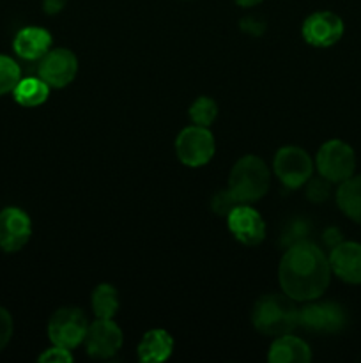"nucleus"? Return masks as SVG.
<instances>
[{
    "instance_id": "obj_6",
    "label": "nucleus",
    "mask_w": 361,
    "mask_h": 363,
    "mask_svg": "<svg viewBox=\"0 0 361 363\" xmlns=\"http://www.w3.org/2000/svg\"><path fill=\"white\" fill-rule=\"evenodd\" d=\"M88 323L84 311L76 307H62L52 315L48 323V339L53 346L74 350L80 346L87 333Z\"/></svg>"
},
{
    "instance_id": "obj_23",
    "label": "nucleus",
    "mask_w": 361,
    "mask_h": 363,
    "mask_svg": "<svg viewBox=\"0 0 361 363\" xmlns=\"http://www.w3.org/2000/svg\"><path fill=\"white\" fill-rule=\"evenodd\" d=\"M306 197L314 202H322L329 197V181L321 176V179H308Z\"/></svg>"
},
{
    "instance_id": "obj_28",
    "label": "nucleus",
    "mask_w": 361,
    "mask_h": 363,
    "mask_svg": "<svg viewBox=\"0 0 361 363\" xmlns=\"http://www.w3.org/2000/svg\"><path fill=\"white\" fill-rule=\"evenodd\" d=\"M234 2L241 7H253L257 6V4H260L262 0H234Z\"/></svg>"
},
{
    "instance_id": "obj_9",
    "label": "nucleus",
    "mask_w": 361,
    "mask_h": 363,
    "mask_svg": "<svg viewBox=\"0 0 361 363\" xmlns=\"http://www.w3.org/2000/svg\"><path fill=\"white\" fill-rule=\"evenodd\" d=\"M345 311L338 303L324 301V303H308L299 308L297 326L315 333H336L345 326Z\"/></svg>"
},
{
    "instance_id": "obj_21",
    "label": "nucleus",
    "mask_w": 361,
    "mask_h": 363,
    "mask_svg": "<svg viewBox=\"0 0 361 363\" xmlns=\"http://www.w3.org/2000/svg\"><path fill=\"white\" fill-rule=\"evenodd\" d=\"M216 116H218V105H216L214 99L207 98V96H200V98L191 103L190 119L197 126L209 128L214 123Z\"/></svg>"
},
{
    "instance_id": "obj_11",
    "label": "nucleus",
    "mask_w": 361,
    "mask_h": 363,
    "mask_svg": "<svg viewBox=\"0 0 361 363\" xmlns=\"http://www.w3.org/2000/svg\"><path fill=\"white\" fill-rule=\"evenodd\" d=\"M122 340V330L112 319H98L88 325L84 342L88 357L105 360L120 350Z\"/></svg>"
},
{
    "instance_id": "obj_12",
    "label": "nucleus",
    "mask_w": 361,
    "mask_h": 363,
    "mask_svg": "<svg viewBox=\"0 0 361 363\" xmlns=\"http://www.w3.org/2000/svg\"><path fill=\"white\" fill-rule=\"evenodd\" d=\"M229 230L237 241L248 247H257L265 238V223L260 213L248 204H237L227 215Z\"/></svg>"
},
{
    "instance_id": "obj_17",
    "label": "nucleus",
    "mask_w": 361,
    "mask_h": 363,
    "mask_svg": "<svg viewBox=\"0 0 361 363\" xmlns=\"http://www.w3.org/2000/svg\"><path fill=\"white\" fill-rule=\"evenodd\" d=\"M173 351V339L166 330H149L138 344V358L144 363H161L168 360Z\"/></svg>"
},
{
    "instance_id": "obj_25",
    "label": "nucleus",
    "mask_w": 361,
    "mask_h": 363,
    "mask_svg": "<svg viewBox=\"0 0 361 363\" xmlns=\"http://www.w3.org/2000/svg\"><path fill=\"white\" fill-rule=\"evenodd\" d=\"M211 206H212V211L218 213V215L227 216L230 209H232L234 206H237V202L234 201L232 195L229 194V190H225V191H218V194L212 197Z\"/></svg>"
},
{
    "instance_id": "obj_18",
    "label": "nucleus",
    "mask_w": 361,
    "mask_h": 363,
    "mask_svg": "<svg viewBox=\"0 0 361 363\" xmlns=\"http://www.w3.org/2000/svg\"><path fill=\"white\" fill-rule=\"evenodd\" d=\"M336 204L347 218L361 223V176H350L349 179L340 183Z\"/></svg>"
},
{
    "instance_id": "obj_20",
    "label": "nucleus",
    "mask_w": 361,
    "mask_h": 363,
    "mask_svg": "<svg viewBox=\"0 0 361 363\" xmlns=\"http://www.w3.org/2000/svg\"><path fill=\"white\" fill-rule=\"evenodd\" d=\"M92 311L98 319H112L119 311V293L110 284H101L92 291Z\"/></svg>"
},
{
    "instance_id": "obj_3",
    "label": "nucleus",
    "mask_w": 361,
    "mask_h": 363,
    "mask_svg": "<svg viewBox=\"0 0 361 363\" xmlns=\"http://www.w3.org/2000/svg\"><path fill=\"white\" fill-rule=\"evenodd\" d=\"M269 181L268 165L258 156H243L230 170L229 194L237 204H250L268 194Z\"/></svg>"
},
{
    "instance_id": "obj_4",
    "label": "nucleus",
    "mask_w": 361,
    "mask_h": 363,
    "mask_svg": "<svg viewBox=\"0 0 361 363\" xmlns=\"http://www.w3.org/2000/svg\"><path fill=\"white\" fill-rule=\"evenodd\" d=\"M214 151V137L209 131V128L193 124V126L184 128L176 138L177 158L183 165L191 167V169L204 167L205 163L211 162Z\"/></svg>"
},
{
    "instance_id": "obj_14",
    "label": "nucleus",
    "mask_w": 361,
    "mask_h": 363,
    "mask_svg": "<svg viewBox=\"0 0 361 363\" xmlns=\"http://www.w3.org/2000/svg\"><path fill=\"white\" fill-rule=\"evenodd\" d=\"M331 273L347 284H361V245L354 241H340L329 255Z\"/></svg>"
},
{
    "instance_id": "obj_16",
    "label": "nucleus",
    "mask_w": 361,
    "mask_h": 363,
    "mask_svg": "<svg viewBox=\"0 0 361 363\" xmlns=\"http://www.w3.org/2000/svg\"><path fill=\"white\" fill-rule=\"evenodd\" d=\"M268 360L271 363H308L311 360L310 346L294 335H280L271 344Z\"/></svg>"
},
{
    "instance_id": "obj_2",
    "label": "nucleus",
    "mask_w": 361,
    "mask_h": 363,
    "mask_svg": "<svg viewBox=\"0 0 361 363\" xmlns=\"http://www.w3.org/2000/svg\"><path fill=\"white\" fill-rule=\"evenodd\" d=\"M299 308H296L292 298L283 294H265L255 303L251 311V323L262 335H287L297 326Z\"/></svg>"
},
{
    "instance_id": "obj_15",
    "label": "nucleus",
    "mask_w": 361,
    "mask_h": 363,
    "mask_svg": "<svg viewBox=\"0 0 361 363\" xmlns=\"http://www.w3.org/2000/svg\"><path fill=\"white\" fill-rule=\"evenodd\" d=\"M52 46V35L46 28L25 27L16 34L13 48L21 59L39 60Z\"/></svg>"
},
{
    "instance_id": "obj_7",
    "label": "nucleus",
    "mask_w": 361,
    "mask_h": 363,
    "mask_svg": "<svg viewBox=\"0 0 361 363\" xmlns=\"http://www.w3.org/2000/svg\"><path fill=\"white\" fill-rule=\"evenodd\" d=\"M276 177L285 184L287 188H299L308 183L314 172V163L304 149L296 145H285L278 149L273 162Z\"/></svg>"
},
{
    "instance_id": "obj_10",
    "label": "nucleus",
    "mask_w": 361,
    "mask_h": 363,
    "mask_svg": "<svg viewBox=\"0 0 361 363\" xmlns=\"http://www.w3.org/2000/svg\"><path fill=\"white\" fill-rule=\"evenodd\" d=\"M303 39L315 48H328L336 45L343 35V21L331 11H319L303 21Z\"/></svg>"
},
{
    "instance_id": "obj_1",
    "label": "nucleus",
    "mask_w": 361,
    "mask_h": 363,
    "mask_svg": "<svg viewBox=\"0 0 361 363\" xmlns=\"http://www.w3.org/2000/svg\"><path fill=\"white\" fill-rule=\"evenodd\" d=\"M331 280V266L324 252L314 243L301 241L283 254L278 282L294 301H314L322 296Z\"/></svg>"
},
{
    "instance_id": "obj_13",
    "label": "nucleus",
    "mask_w": 361,
    "mask_h": 363,
    "mask_svg": "<svg viewBox=\"0 0 361 363\" xmlns=\"http://www.w3.org/2000/svg\"><path fill=\"white\" fill-rule=\"evenodd\" d=\"M32 236V222L20 208H4L0 211V248L4 252H18Z\"/></svg>"
},
{
    "instance_id": "obj_26",
    "label": "nucleus",
    "mask_w": 361,
    "mask_h": 363,
    "mask_svg": "<svg viewBox=\"0 0 361 363\" xmlns=\"http://www.w3.org/2000/svg\"><path fill=\"white\" fill-rule=\"evenodd\" d=\"M13 337V318L4 307H0V351L9 344Z\"/></svg>"
},
{
    "instance_id": "obj_8",
    "label": "nucleus",
    "mask_w": 361,
    "mask_h": 363,
    "mask_svg": "<svg viewBox=\"0 0 361 363\" xmlns=\"http://www.w3.org/2000/svg\"><path fill=\"white\" fill-rule=\"evenodd\" d=\"M39 60H41L38 69L39 78L53 89L69 85L78 73V59L71 50H48Z\"/></svg>"
},
{
    "instance_id": "obj_24",
    "label": "nucleus",
    "mask_w": 361,
    "mask_h": 363,
    "mask_svg": "<svg viewBox=\"0 0 361 363\" xmlns=\"http://www.w3.org/2000/svg\"><path fill=\"white\" fill-rule=\"evenodd\" d=\"M38 360L41 363H71L73 362V354H71V350H66V347L52 346Z\"/></svg>"
},
{
    "instance_id": "obj_22",
    "label": "nucleus",
    "mask_w": 361,
    "mask_h": 363,
    "mask_svg": "<svg viewBox=\"0 0 361 363\" xmlns=\"http://www.w3.org/2000/svg\"><path fill=\"white\" fill-rule=\"evenodd\" d=\"M21 80V69L11 57L0 55V96L14 91Z\"/></svg>"
},
{
    "instance_id": "obj_19",
    "label": "nucleus",
    "mask_w": 361,
    "mask_h": 363,
    "mask_svg": "<svg viewBox=\"0 0 361 363\" xmlns=\"http://www.w3.org/2000/svg\"><path fill=\"white\" fill-rule=\"evenodd\" d=\"M50 94V85L45 80L35 77L21 78L18 82V85L14 87L13 96L21 106H27V108H34V106L42 105V103L48 99Z\"/></svg>"
},
{
    "instance_id": "obj_5",
    "label": "nucleus",
    "mask_w": 361,
    "mask_h": 363,
    "mask_svg": "<svg viewBox=\"0 0 361 363\" xmlns=\"http://www.w3.org/2000/svg\"><path fill=\"white\" fill-rule=\"evenodd\" d=\"M319 174L329 183H342L349 179L356 169V156L353 147L342 140H328L319 149L315 158Z\"/></svg>"
},
{
    "instance_id": "obj_27",
    "label": "nucleus",
    "mask_w": 361,
    "mask_h": 363,
    "mask_svg": "<svg viewBox=\"0 0 361 363\" xmlns=\"http://www.w3.org/2000/svg\"><path fill=\"white\" fill-rule=\"evenodd\" d=\"M66 4L67 0H42V9L46 14H59Z\"/></svg>"
}]
</instances>
